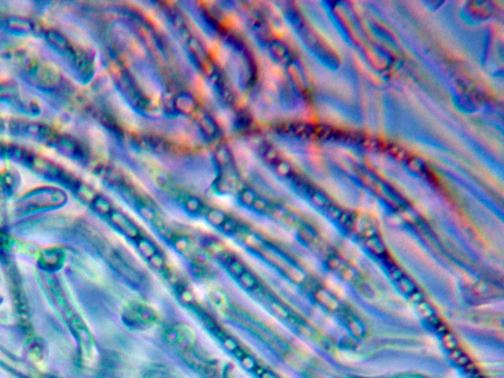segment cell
Here are the masks:
<instances>
[{
    "instance_id": "4",
    "label": "cell",
    "mask_w": 504,
    "mask_h": 378,
    "mask_svg": "<svg viewBox=\"0 0 504 378\" xmlns=\"http://www.w3.org/2000/svg\"><path fill=\"white\" fill-rule=\"evenodd\" d=\"M176 107L179 112L188 114L193 112L195 109V100L191 95L181 94L178 95L176 99Z\"/></svg>"
},
{
    "instance_id": "14",
    "label": "cell",
    "mask_w": 504,
    "mask_h": 378,
    "mask_svg": "<svg viewBox=\"0 0 504 378\" xmlns=\"http://www.w3.org/2000/svg\"><path fill=\"white\" fill-rule=\"evenodd\" d=\"M150 262L153 266V268L155 269H161L163 267V259H162V256L159 254V253H156L154 256H152L150 258Z\"/></svg>"
},
{
    "instance_id": "1",
    "label": "cell",
    "mask_w": 504,
    "mask_h": 378,
    "mask_svg": "<svg viewBox=\"0 0 504 378\" xmlns=\"http://www.w3.org/2000/svg\"><path fill=\"white\" fill-rule=\"evenodd\" d=\"M124 320L129 327L142 330L154 326L158 320V315L153 308L146 304L132 302L125 308Z\"/></svg>"
},
{
    "instance_id": "13",
    "label": "cell",
    "mask_w": 504,
    "mask_h": 378,
    "mask_svg": "<svg viewBox=\"0 0 504 378\" xmlns=\"http://www.w3.org/2000/svg\"><path fill=\"white\" fill-rule=\"evenodd\" d=\"M271 52L273 56L278 60H284L287 54L286 49L280 43H273L271 45Z\"/></svg>"
},
{
    "instance_id": "8",
    "label": "cell",
    "mask_w": 504,
    "mask_h": 378,
    "mask_svg": "<svg viewBox=\"0 0 504 378\" xmlns=\"http://www.w3.org/2000/svg\"><path fill=\"white\" fill-rule=\"evenodd\" d=\"M210 302L219 311H226L228 307V302L224 294L219 291H214L210 294Z\"/></svg>"
},
{
    "instance_id": "6",
    "label": "cell",
    "mask_w": 504,
    "mask_h": 378,
    "mask_svg": "<svg viewBox=\"0 0 504 378\" xmlns=\"http://www.w3.org/2000/svg\"><path fill=\"white\" fill-rule=\"evenodd\" d=\"M199 126L201 128V131L204 133L205 136H207L209 138L216 137L217 131H218L217 124L208 115H202L199 118Z\"/></svg>"
},
{
    "instance_id": "3",
    "label": "cell",
    "mask_w": 504,
    "mask_h": 378,
    "mask_svg": "<svg viewBox=\"0 0 504 378\" xmlns=\"http://www.w3.org/2000/svg\"><path fill=\"white\" fill-rule=\"evenodd\" d=\"M111 221L113 225L126 236L131 239H139L140 233L137 226L127 217L121 213H112Z\"/></svg>"
},
{
    "instance_id": "10",
    "label": "cell",
    "mask_w": 504,
    "mask_h": 378,
    "mask_svg": "<svg viewBox=\"0 0 504 378\" xmlns=\"http://www.w3.org/2000/svg\"><path fill=\"white\" fill-rule=\"evenodd\" d=\"M256 198H257V194L252 189L245 188V189H242L239 193L240 203L249 208H251V206L253 205Z\"/></svg>"
},
{
    "instance_id": "5",
    "label": "cell",
    "mask_w": 504,
    "mask_h": 378,
    "mask_svg": "<svg viewBox=\"0 0 504 378\" xmlns=\"http://www.w3.org/2000/svg\"><path fill=\"white\" fill-rule=\"evenodd\" d=\"M180 204L186 212L192 215H198L204 212V206L200 199L194 196H183L181 197Z\"/></svg>"
},
{
    "instance_id": "12",
    "label": "cell",
    "mask_w": 504,
    "mask_h": 378,
    "mask_svg": "<svg viewBox=\"0 0 504 378\" xmlns=\"http://www.w3.org/2000/svg\"><path fill=\"white\" fill-rule=\"evenodd\" d=\"M227 270L230 272V274L237 278L245 271L243 266L241 265V263L236 260H229L227 263Z\"/></svg>"
},
{
    "instance_id": "7",
    "label": "cell",
    "mask_w": 504,
    "mask_h": 378,
    "mask_svg": "<svg viewBox=\"0 0 504 378\" xmlns=\"http://www.w3.org/2000/svg\"><path fill=\"white\" fill-rule=\"evenodd\" d=\"M205 217L208 223L218 227H222L227 219L224 212L217 209H209L205 212Z\"/></svg>"
},
{
    "instance_id": "2",
    "label": "cell",
    "mask_w": 504,
    "mask_h": 378,
    "mask_svg": "<svg viewBox=\"0 0 504 378\" xmlns=\"http://www.w3.org/2000/svg\"><path fill=\"white\" fill-rule=\"evenodd\" d=\"M165 337L172 344L186 347L192 345L196 340V333L195 330L189 325L180 323L167 330Z\"/></svg>"
},
{
    "instance_id": "9",
    "label": "cell",
    "mask_w": 504,
    "mask_h": 378,
    "mask_svg": "<svg viewBox=\"0 0 504 378\" xmlns=\"http://www.w3.org/2000/svg\"><path fill=\"white\" fill-rule=\"evenodd\" d=\"M137 246L141 252V254L144 255L146 258L150 259L157 253L156 248L153 245V243L146 238H139L137 241Z\"/></svg>"
},
{
    "instance_id": "11",
    "label": "cell",
    "mask_w": 504,
    "mask_h": 378,
    "mask_svg": "<svg viewBox=\"0 0 504 378\" xmlns=\"http://www.w3.org/2000/svg\"><path fill=\"white\" fill-rule=\"evenodd\" d=\"M238 281H239L240 285L246 290H252L257 286L256 278L252 274H250L248 271H244L238 277Z\"/></svg>"
}]
</instances>
